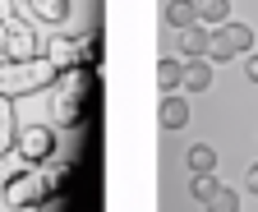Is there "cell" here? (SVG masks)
<instances>
[{
    "mask_svg": "<svg viewBox=\"0 0 258 212\" xmlns=\"http://www.w3.org/2000/svg\"><path fill=\"white\" fill-rule=\"evenodd\" d=\"M55 65L46 55H37V60H23V65H14V60H5L0 65V93L5 97H23V93H37V88H51L55 83Z\"/></svg>",
    "mask_w": 258,
    "mask_h": 212,
    "instance_id": "obj_1",
    "label": "cell"
},
{
    "mask_svg": "<svg viewBox=\"0 0 258 212\" xmlns=\"http://www.w3.org/2000/svg\"><path fill=\"white\" fill-rule=\"evenodd\" d=\"M249 51H253V33L244 23L226 19L221 28L208 33V60H212V65H217V60H231V55H249Z\"/></svg>",
    "mask_w": 258,
    "mask_h": 212,
    "instance_id": "obj_2",
    "label": "cell"
},
{
    "mask_svg": "<svg viewBox=\"0 0 258 212\" xmlns=\"http://www.w3.org/2000/svg\"><path fill=\"white\" fill-rule=\"evenodd\" d=\"M0 51H5V60H14V65H23V60H37L42 55V42L37 33L14 14L10 23H0Z\"/></svg>",
    "mask_w": 258,
    "mask_h": 212,
    "instance_id": "obj_3",
    "label": "cell"
},
{
    "mask_svg": "<svg viewBox=\"0 0 258 212\" xmlns=\"http://www.w3.org/2000/svg\"><path fill=\"white\" fill-rule=\"evenodd\" d=\"M0 194H5V203L19 212V207H42L46 203V180L37 175V171H23V175H14L10 185H0Z\"/></svg>",
    "mask_w": 258,
    "mask_h": 212,
    "instance_id": "obj_4",
    "label": "cell"
},
{
    "mask_svg": "<svg viewBox=\"0 0 258 212\" xmlns=\"http://www.w3.org/2000/svg\"><path fill=\"white\" fill-rule=\"evenodd\" d=\"M19 153L37 166V162H46L51 153H55V129L51 125H28L23 134H19Z\"/></svg>",
    "mask_w": 258,
    "mask_h": 212,
    "instance_id": "obj_5",
    "label": "cell"
},
{
    "mask_svg": "<svg viewBox=\"0 0 258 212\" xmlns=\"http://www.w3.org/2000/svg\"><path fill=\"white\" fill-rule=\"evenodd\" d=\"M42 55L51 60L55 69H74L79 60H83V46H79V37H51V42L42 46Z\"/></svg>",
    "mask_w": 258,
    "mask_h": 212,
    "instance_id": "obj_6",
    "label": "cell"
},
{
    "mask_svg": "<svg viewBox=\"0 0 258 212\" xmlns=\"http://www.w3.org/2000/svg\"><path fill=\"white\" fill-rule=\"evenodd\" d=\"M208 88H212V60L208 55L184 60V93H208Z\"/></svg>",
    "mask_w": 258,
    "mask_h": 212,
    "instance_id": "obj_7",
    "label": "cell"
},
{
    "mask_svg": "<svg viewBox=\"0 0 258 212\" xmlns=\"http://www.w3.org/2000/svg\"><path fill=\"white\" fill-rule=\"evenodd\" d=\"M55 97H88V74L74 65V69H60L55 74Z\"/></svg>",
    "mask_w": 258,
    "mask_h": 212,
    "instance_id": "obj_8",
    "label": "cell"
},
{
    "mask_svg": "<svg viewBox=\"0 0 258 212\" xmlns=\"http://www.w3.org/2000/svg\"><path fill=\"white\" fill-rule=\"evenodd\" d=\"M157 88H161V97L180 93V88H184V60H161V65H157Z\"/></svg>",
    "mask_w": 258,
    "mask_h": 212,
    "instance_id": "obj_9",
    "label": "cell"
},
{
    "mask_svg": "<svg viewBox=\"0 0 258 212\" xmlns=\"http://www.w3.org/2000/svg\"><path fill=\"white\" fill-rule=\"evenodd\" d=\"M166 23L180 28V33L194 28V23H199V0H171V5H166Z\"/></svg>",
    "mask_w": 258,
    "mask_h": 212,
    "instance_id": "obj_10",
    "label": "cell"
},
{
    "mask_svg": "<svg viewBox=\"0 0 258 212\" xmlns=\"http://www.w3.org/2000/svg\"><path fill=\"white\" fill-rule=\"evenodd\" d=\"M180 55L194 60V55H208V23H194L180 33Z\"/></svg>",
    "mask_w": 258,
    "mask_h": 212,
    "instance_id": "obj_11",
    "label": "cell"
},
{
    "mask_svg": "<svg viewBox=\"0 0 258 212\" xmlns=\"http://www.w3.org/2000/svg\"><path fill=\"white\" fill-rule=\"evenodd\" d=\"M161 125H166V129H184V125H189V106H184V97H175V93L161 97Z\"/></svg>",
    "mask_w": 258,
    "mask_h": 212,
    "instance_id": "obj_12",
    "label": "cell"
},
{
    "mask_svg": "<svg viewBox=\"0 0 258 212\" xmlns=\"http://www.w3.org/2000/svg\"><path fill=\"white\" fill-rule=\"evenodd\" d=\"M226 19H231V0H199V23L221 28Z\"/></svg>",
    "mask_w": 258,
    "mask_h": 212,
    "instance_id": "obj_13",
    "label": "cell"
},
{
    "mask_svg": "<svg viewBox=\"0 0 258 212\" xmlns=\"http://www.w3.org/2000/svg\"><path fill=\"white\" fill-rule=\"evenodd\" d=\"M23 171H32V162L19 153V148H10V153H0V185H10L14 175H23Z\"/></svg>",
    "mask_w": 258,
    "mask_h": 212,
    "instance_id": "obj_14",
    "label": "cell"
},
{
    "mask_svg": "<svg viewBox=\"0 0 258 212\" xmlns=\"http://www.w3.org/2000/svg\"><path fill=\"white\" fill-rule=\"evenodd\" d=\"M14 148V97L0 93V153Z\"/></svg>",
    "mask_w": 258,
    "mask_h": 212,
    "instance_id": "obj_15",
    "label": "cell"
},
{
    "mask_svg": "<svg viewBox=\"0 0 258 212\" xmlns=\"http://www.w3.org/2000/svg\"><path fill=\"white\" fill-rule=\"evenodd\" d=\"M28 5H32V14L46 19V23H64V19H70V0H28Z\"/></svg>",
    "mask_w": 258,
    "mask_h": 212,
    "instance_id": "obj_16",
    "label": "cell"
},
{
    "mask_svg": "<svg viewBox=\"0 0 258 212\" xmlns=\"http://www.w3.org/2000/svg\"><path fill=\"white\" fill-rule=\"evenodd\" d=\"M189 171H194V175H208V171H217V148H208V143H194V148H189Z\"/></svg>",
    "mask_w": 258,
    "mask_h": 212,
    "instance_id": "obj_17",
    "label": "cell"
},
{
    "mask_svg": "<svg viewBox=\"0 0 258 212\" xmlns=\"http://www.w3.org/2000/svg\"><path fill=\"white\" fill-rule=\"evenodd\" d=\"M203 207H208V212H240V194L221 185V189H217V194H212V198H208Z\"/></svg>",
    "mask_w": 258,
    "mask_h": 212,
    "instance_id": "obj_18",
    "label": "cell"
},
{
    "mask_svg": "<svg viewBox=\"0 0 258 212\" xmlns=\"http://www.w3.org/2000/svg\"><path fill=\"white\" fill-rule=\"evenodd\" d=\"M217 189H221V180H217L212 171H208V175H194V185H189V198H199V203H208V198H212Z\"/></svg>",
    "mask_w": 258,
    "mask_h": 212,
    "instance_id": "obj_19",
    "label": "cell"
},
{
    "mask_svg": "<svg viewBox=\"0 0 258 212\" xmlns=\"http://www.w3.org/2000/svg\"><path fill=\"white\" fill-rule=\"evenodd\" d=\"M244 189H249V194H258V162H253V166H249V175H244Z\"/></svg>",
    "mask_w": 258,
    "mask_h": 212,
    "instance_id": "obj_20",
    "label": "cell"
},
{
    "mask_svg": "<svg viewBox=\"0 0 258 212\" xmlns=\"http://www.w3.org/2000/svg\"><path fill=\"white\" fill-rule=\"evenodd\" d=\"M244 79H249V83H258V55H253V51H249V65H244Z\"/></svg>",
    "mask_w": 258,
    "mask_h": 212,
    "instance_id": "obj_21",
    "label": "cell"
},
{
    "mask_svg": "<svg viewBox=\"0 0 258 212\" xmlns=\"http://www.w3.org/2000/svg\"><path fill=\"white\" fill-rule=\"evenodd\" d=\"M14 14H19V10H14V0H0V23H10Z\"/></svg>",
    "mask_w": 258,
    "mask_h": 212,
    "instance_id": "obj_22",
    "label": "cell"
},
{
    "mask_svg": "<svg viewBox=\"0 0 258 212\" xmlns=\"http://www.w3.org/2000/svg\"><path fill=\"white\" fill-rule=\"evenodd\" d=\"M0 65H5V51H0Z\"/></svg>",
    "mask_w": 258,
    "mask_h": 212,
    "instance_id": "obj_23",
    "label": "cell"
}]
</instances>
